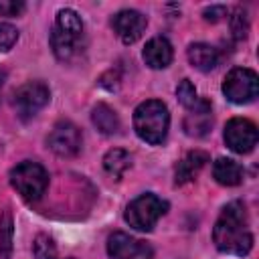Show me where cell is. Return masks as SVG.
<instances>
[{
    "label": "cell",
    "mask_w": 259,
    "mask_h": 259,
    "mask_svg": "<svg viewBox=\"0 0 259 259\" xmlns=\"http://www.w3.org/2000/svg\"><path fill=\"white\" fill-rule=\"evenodd\" d=\"M212 241L219 251L229 253V255L243 257L251 251L253 235L249 229V219H247V210L243 202L235 200L223 208L212 229Z\"/></svg>",
    "instance_id": "6da1fadb"
},
{
    "label": "cell",
    "mask_w": 259,
    "mask_h": 259,
    "mask_svg": "<svg viewBox=\"0 0 259 259\" xmlns=\"http://www.w3.org/2000/svg\"><path fill=\"white\" fill-rule=\"evenodd\" d=\"M51 47L59 61L73 63L85 51V26L81 16L71 10L63 8L57 12L55 26L51 32Z\"/></svg>",
    "instance_id": "7a4b0ae2"
},
{
    "label": "cell",
    "mask_w": 259,
    "mask_h": 259,
    "mask_svg": "<svg viewBox=\"0 0 259 259\" xmlns=\"http://www.w3.org/2000/svg\"><path fill=\"white\" fill-rule=\"evenodd\" d=\"M170 113L168 107L158 99H148L140 103L134 111V130L148 144H162L168 136Z\"/></svg>",
    "instance_id": "3957f363"
},
{
    "label": "cell",
    "mask_w": 259,
    "mask_h": 259,
    "mask_svg": "<svg viewBox=\"0 0 259 259\" xmlns=\"http://www.w3.org/2000/svg\"><path fill=\"white\" fill-rule=\"evenodd\" d=\"M10 184L24 200H38L49 186V174L38 162L24 160L10 170Z\"/></svg>",
    "instance_id": "277c9868"
},
{
    "label": "cell",
    "mask_w": 259,
    "mask_h": 259,
    "mask_svg": "<svg viewBox=\"0 0 259 259\" xmlns=\"http://www.w3.org/2000/svg\"><path fill=\"white\" fill-rule=\"evenodd\" d=\"M168 202L152 192H144L125 206V221L136 231H152L158 219L166 212Z\"/></svg>",
    "instance_id": "5b68a950"
},
{
    "label": "cell",
    "mask_w": 259,
    "mask_h": 259,
    "mask_svg": "<svg viewBox=\"0 0 259 259\" xmlns=\"http://www.w3.org/2000/svg\"><path fill=\"white\" fill-rule=\"evenodd\" d=\"M223 93L229 101L239 103V105L253 101L259 93L257 73L253 69H245V67L231 69L223 81Z\"/></svg>",
    "instance_id": "8992f818"
},
{
    "label": "cell",
    "mask_w": 259,
    "mask_h": 259,
    "mask_svg": "<svg viewBox=\"0 0 259 259\" xmlns=\"http://www.w3.org/2000/svg\"><path fill=\"white\" fill-rule=\"evenodd\" d=\"M51 99V91L42 81H28L14 91L12 105L20 119L34 117Z\"/></svg>",
    "instance_id": "52a82bcc"
},
{
    "label": "cell",
    "mask_w": 259,
    "mask_h": 259,
    "mask_svg": "<svg viewBox=\"0 0 259 259\" xmlns=\"http://www.w3.org/2000/svg\"><path fill=\"white\" fill-rule=\"evenodd\" d=\"M47 144L57 156L71 158L81 150V132L73 121L61 119L51 130V134L47 138Z\"/></svg>",
    "instance_id": "ba28073f"
},
{
    "label": "cell",
    "mask_w": 259,
    "mask_h": 259,
    "mask_svg": "<svg viewBox=\"0 0 259 259\" xmlns=\"http://www.w3.org/2000/svg\"><path fill=\"white\" fill-rule=\"evenodd\" d=\"M225 144L237 154H249L257 146V127L245 117H233L225 125Z\"/></svg>",
    "instance_id": "9c48e42d"
},
{
    "label": "cell",
    "mask_w": 259,
    "mask_h": 259,
    "mask_svg": "<svg viewBox=\"0 0 259 259\" xmlns=\"http://www.w3.org/2000/svg\"><path fill=\"white\" fill-rule=\"evenodd\" d=\"M107 253L111 259H152V249L144 241L115 231L107 239Z\"/></svg>",
    "instance_id": "30bf717a"
},
{
    "label": "cell",
    "mask_w": 259,
    "mask_h": 259,
    "mask_svg": "<svg viewBox=\"0 0 259 259\" xmlns=\"http://www.w3.org/2000/svg\"><path fill=\"white\" fill-rule=\"evenodd\" d=\"M146 16L138 10H119L113 18H111V26L115 30V34L121 38V42L125 45H132L136 42L144 30H146Z\"/></svg>",
    "instance_id": "8fae6325"
},
{
    "label": "cell",
    "mask_w": 259,
    "mask_h": 259,
    "mask_svg": "<svg viewBox=\"0 0 259 259\" xmlns=\"http://www.w3.org/2000/svg\"><path fill=\"white\" fill-rule=\"evenodd\" d=\"M142 57H144V61L150 69H166L172 63V57H174L172 45L166 36H154L146 42Z\"/></svg>",
    "instance_id": "7c38bea8"
},
{
    "label": "cell",
    "mask_w": 259,
    "mask_h": 259,
    "mask_svg": "<svg viewBox=\"0 0 259 259\" xmlns=\"http://www.w3.org/2000/svg\"><path fill=\"white\" fill-rule=\"evenodd\" d=\"M206 162H208L206 152H200V150L188 152L176 166V184H186V182L194 180Z\"/></svg>",
    "instance_id": "4fadbf2b"
},
{
    "label": "cell",
    "mask_w": 259,
    "mask_h": 259,
    "mask_svg": "<svg viewBox=\"0 0 259 259\" xmlns=\"http://www.w3.org/2000/svg\"><path fill=\"white\" fill-rule=\"evenodd\" d=\"M188 61L198 71H212L219 65V51L206 42H192L188 47Z\"/></svg>",
    "instance_id": "5bb4252c"
},
{
    "label": "cell",
    "mask_w": 259,
    "mask_h": 259,
    "mask_svg": "<svg viewBox=\"0 0 259 259\" xmlns=\"http://www.w3.org/2000/svg\"><path fill=\"white\" fill-rule=\"evenodd\" d=\"M212 125V115H210V103L200 107V109H192L186 113L184 117V132L188 136H194V138H200L204 134H208Z\"/></svg>",
    "instance_id": "9a60e30c"
},
{
    "label": "cell",
    "mask_w": 259,
    "mask_h": 259,
    "mask_svg": "<svg viewBox=\"0 0 259 259\" xmlns=\"http://www.w3.org/2000/svg\"><path fill=\"white\" fill-rule=\"evenodd\" d=\"M212 176L223 186H237L243 180V168L231 158H219L212 164Z\"/></svg>",
    "instance_id": "2e32d148"
},
{
    "label": "cell",
    "mask_w": 259,
    "mask_h": 259,
    "mask_svg": "<svg viewBox=\"0 0 259 259\" xmlns=\"http://www.w3.org/2000/svg\"><path fill=\"white\" fill-rule=\"evenodd\" d=\"M91 121H93V125H95L101 134H105V136L115 134V132L119 130V117H117V113H115L107 103H97V105L93 107V111H91Z\"/></svg>",
    "instance_id": "e0dca14e"
},
{
    "label": "cell",
    "mask_w": 259,
    "mask_h": 259,
    "mask_svg": "<svg viewBox=\"0 0 259 259\" xmlns=\"http://www.w3.org/2000/svg\"><path fill=\"white\" fill-rule=\"evenodd\" d=\"M130 166H132V156L121 148H113L103 156V168L115 178H119Z\"/></svg>",
    "instance_id": "ac0fdd59"
},
{
    "label": "cell",
    "mask_w": 259,
    "mask_h": 259,
    "mask_svg": "<svg viewBox=\"0 0 259 259\" xmlns=\"http://www.w3.org/2000/svg\"><path fill=\"white\" fill-rule=\"evenodd\" d=\"M176 97H178V101H180L188 111H192V109H200V107L208 105L206 99L198 97L194 85H192L188 79H182V81L178 83V87H176Z\"/></svg>",
    "instance_id": "d6986e66"
},
{
    "label": "cell",
    "mask_w": 259,
    "mask_h": 259,
    "mask_svg": "<svg viewBox=\"0 0 259 259\" xmlns=\"http://www.w3.org/2000/svg\"><path fill=\"white\" fill-rule=\"evenodd\" d=\"M12 251V214L6 208L0 217V257L10 259Z\"/></svg>",
    "instance_id": "ffe728a7"
},
{
    "label": "cell",
    "mask_w": 259,
    "mask_h": 259,
    "mask_svg": "<svg viewBox=\"0 0 259 259\" xmlns=\"http://www.w3.org/2000/svg\"><path fill=\"white\" fill-rule=\"evenodd\" d=\"M32 251H34L36 259H57V247H55L53 239L47 235H38L34 239Z\"/></svg>",
    "instance_id": "44dd1931"
},
{
    "label": "cell",
    "mask_w": 259,
    "mask_h": 259,
    "mask_svg": "<svg viewBox=\"0 0 259 259\" xmlns=\"http://www.w3.org/2000/svg\"><path fill=\"white\" fill-rule=\"evenodd\" d=\"M18 40V30L16 26L8 24V22H0V53L10 51Z\"/></svg>",
    "instance_id": "7402d4cb"
},
{
    "label": "cell",
    "mask_w": 259,
    "mask_h": 259,
    "mask_svg": "<svg viewBox=\"0 0 259 259\" xmlns=\"http://www.w3.org/2000/svg\"><path fill=\"white\" fill-rule=\"evenodd\" d=\"M231 30L235 34V38H245L247 36V30H249V20H247V14L237 8L235 14L231 16Z\"/></svg>",
    "instance_id": "603a6c76"
},
{
    "label": "cell",
    "mask_w": 259,
    "mask_h": 259,
    "mask_svg": "<svg viewBox=\"0 0 259 259\" xmlns=\"http://www.w3.org/2000/svg\"><path fill=\"white\" fill-rule=\"evenodd\" d=\"M24 10L22 0H0V16H18Z\"/></svg>",
    "instance_id": "cb8c5ba5"
},
{
    "label": "cell",
    "mask_w": 259,
    "mask_h": 259,
    "mask_svg": "<svg viewBox=\"0 0 259 259\" xmlns=\"http://www.w3.org/2000/svg\"><path fill=\"white\" fill-rule=\"evenodd\" d=\"M202 14H204V20H208V22H219L223 16H227V8H225V6H210V8H206Z\"/></svg>",
    "instance_id": "d4e9b609"
},
{
    "label": "cell",
    "mask_w": 259,
    "mask_h": 259,
    "mask_svg": "<svg viewBox=\"0 0 259 259\" xmlns=\"http://www.w3.org/2000/svg\"><path fill=\"white\" fill-rule=\"evenodd\" d=\"M4 79H6V73L0 71V91H2V85H4Z\"/></svg>",
    "instance_id": "484cf974"
}]
</instances>
